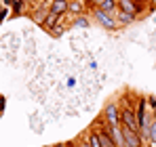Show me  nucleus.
<instances>
[{
    "label": "nucleus",
    "mask_w": 156,
    "mask_h": 147,
    "mask_svg": "<svg viewBox=\"0 0 156 147\" xmlns=\"http://www.w3.org/2000/svg\"><path fill=\"white\" fill-rule=\"evenodd\" d=\"M122 130V137H125V147H141V137L137 130H131L127 126L120 128Z\"/></svg>",
    "instance_id": "obj_1"
},
{
    "label": "nucleus",
    "mask_w": 156,
    "mask_h": 147,
    "mask_svg": "<svg viewBox=\"0 0 156 147\" xmlns=\"http://www.w3.org/2000/svg\"><path fill=\"white\" fill-rule=\"evenodd\" d=\"M120 120H122V126H127V128H131V130H137V132H139V122H137V116L131 111L129 107H127V109H122Z\"/></svg>",
    "instance_id": "obj_2"
},
{
    "label": "nucleus",
    "mask_w": 156,
    "mask_h": 147,
    "mask_svg": "<svg viewBox=\"0 0 156 147\" xmlns=\"http://www.w3.org/2000/svg\"><path fill=\"white\" fill-rule=\"evenodd\" d=\"M95 19H97L99 23L104 25L105 29H114V27H116V21H114V19H112V17H110L108 13H104V11H99V9L95 11Z\"/></svg>",
    "instance_id": "obj_3"
},
{
    "label": "nucleus",
    "mask_w": 156,
    "mask_h": 147,
    "mask_svg": "<svg viewBox=\"0 0 156 147\" xmlns=\"http://www.w3.org/2000/svg\"><path fill=\"white\" fill-rule=\"evenodd\" d=\"M105 118H108L110 126H118V120H120L118 107H116V105H108V107H105Z\"/></svg>",
    "instance_id": "obj_4"
},
{
    "label": "nucleus",
    "mask_w": 156,
    "mask_h": 147,
    "mask_svg": "<svg viewBox=\"0 0 156 147\" xmlns=\"http://www.w3.org/2000/svg\"><path fill=\"white\" fill-rule=\"evenodd\" d=\"M118 6L127 15H135L137 13V2H133V0H118Z\"/></svg>",
    "instance_id": "obj_5"
},
{
    "label": "nucleus",
    "mask_w": 156,
    "mask_h": 147,
    "mask_svg": "<svg viewBox=\"0 0 156 147\" xmlns=\"http://www.w3.org/2000/svg\"><path fill=\"white\" fill-rule=\"evenodd\" d=\"M68 9H70L68 0H55V2L51 4V13H53V15H63Z\"/></svg>",
    "instance_id": "obj_6"
},
{
    "label": "nucleus",
    "mask_w": 156,
    "mask_h": 147,
    "mask_svg": "<svg viewBox=\"0 0 156 147\" xmlns=\"http://www.w3.org/2000/svg\"><path fill=\"white\" fill-rule=\"evenodd\" d=\"M99 141H101V147H116V143H114V139H112V135H110L108 128H104L99 132Z\"/></svg>",
    "instance_id": "obj_7"
},
{
    "label": "nucleus",
    "mask_w": 156,
    "mask_h": 147,
    "mask_svg": "<svg viewBox=\"0 0 156 147\" xmlns=\"http://www.w3.org/2000/svg\"><path fill=\"white\" fill-rule=\"evenodd\" d=\"M99 11L112 15V13L116 11V0H101V2H99Z\"/></svg>",
    "instance_id": "obj_8"
},
{
    "label": "nucleus",
    "mask_w": 156,
    "mask_h": 147,
    "mask_svg": "<svg viewBox=\"0 0 156 147\" xmlns=\"http://www.w3.org/2000/svg\"><path fill=\"white\" fill-rule=\"evenodd\" d=\"M57 19H59V15H53V13H49V15H47V19L42 21V25H44L47 29H51V27H55Z\"/></svg>",
    "instance_id": "obj_9"
},
{
    "label": "nucleus",
    "mask_w": 156,
    "mask_h": 147,
    "mask_svg": "<svg viewBox=\"0 0 156 147\" xmlns=\"http://www.w3.org/2000/svg\"><path fill=\"white\" fill-rule=\"evenodd\" d=\"M89 145L91 147H101V141H99V135H97V132H93V135L89 137Z\"/></svg>",
    "instance_id": "obj_10"
},
{
    "label": "nucleus",
    "mask_w": 156,
    "mask_h": 147,
    "mask_svg": "<svg viewBox=\"0 0 156 147\" xmlns=\"http://www.w3.org/2000/svg\"><path fill=\"white\" fill-rule=\"evenodd\" d=\"M148 137H150V143L156 145V120L150 124V135H148Z\"/></svg>",
    "instance_id": "obj_11"
},
{
    "label": "nucleus",
    "mask_w": 156,
    "mask_h": 147,
    "mask_svg": "<svg viewBox=\"0 0 156 147\" xmlns=\"http://www.w3.org/2000/svg\"><path fill=\"white\" fill-rule=\"evenodd\" d=\"M118 19H120V23H131V21L135 19V15H127V13H122V11H120Z\"/></svg>",
    "instance_id": "obj_12"
},
{
    "label": "nucleus",
    "mask_w": 156,
    "mask_h": 147,
    "mask_svg": "<svg viewBox=\"0 0 156 147\" xmlns=\"http://www.w3.org/2000/svg\"><path fill=\"white\" fill-rule=\"evenodd\" d=\"M74 23H76L78 27H89V25H91V23H89V19H87V17H78V19L74 21Z\"/></svg>",
    "instance_id": "obj_13"
},
{
    "label": "nucleus",
    "mask_w": 156,
    "mask_h": 147,
    "mask_svg": "<svg viewBox=\"0 0 156 147\" xmlns=\"http://www.w3.org/2000/svg\"><path fill=\"white\" fill-rule=\"evenodd\" d=\"M80 9H82V6L76 4V2H74V4H70V11H72V13H80Z\"/></svg>",
    "instance_id": "obj_14"
},
{
    "label": "nucleus",
    "mask_w": 156,
    "mask_h": 147,
    "mask_svg": "<svg viewBox=\"0 0 156 147\" xmlns=\"http://www.w3.org/2000/svg\"><path fill=\"white\" fill-rule=\"evenodd\" d=\"M150 103H152V105H154V116H156V99L152 97V99H150Z\"/></svg>",
    "instance_id": "obj_15"
},
{
    "label": "nucleus",
    "mask_w": 156,
    "mask_h": 147,
    "mask_svg": "<svg viewBox=\"0 0 156 147\" xmlns=\"http://www.w3.org/2000/svg\"><path fill=\"white\" fill-rule=\"evenodd\" d=\"M2 105H4V101H2V99H0V111H2Z\"/></svg>",
    "instance_id": "obj_16"
},
{
    "label": "nucleus",
    "mask_w": 156,
    "mask_h": 147,
    "mask_svg": "<svg viewBox=\"0 0 156 147\" xmlns=\"http://www.w3.org/2000/svg\"><path fill=\"white\" fill-rule=\"evenodd\" d=\"M55 147H66V145H63V143H59V145H55Z\"/></svg>",
    "instance_id": "obj_17"
},
{
    "label": "nucleus",
    "mask_w": 156,
    "mask_h": 147,
    "mask_svg": "<svg viewBox=\"0 0 156 147\" xmlns=\"http://www.w3.org/2000/svg\"><path fill=\"white\" fill-rule=\"evenodd\" d=\"M82 147H91V145H89V143H84V145H82Z\"/></svg>",
    "instance_id": "obj_18"
},
{
    "label": "nucleus",
    "mask_w": 156,
    "mask_h": 147,
    "mask_svg": "<svg viewBox=\"0 0 156 147\" xmlns=\"http://www.w3.org/2000/svg\"><path fill=\"white\" fill-rule=\"evenodd\" d=\"M133 2H139V0H133Z\"/></svg>",
    "instance_id": "obj_19"
}]
</instances>
